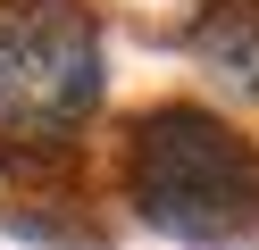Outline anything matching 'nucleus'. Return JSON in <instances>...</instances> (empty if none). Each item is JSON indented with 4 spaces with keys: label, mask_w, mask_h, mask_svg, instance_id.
<instances>
[{
    "label": "nucleus",
    "mask_w": 259,
    "mask_h": 250,
    "mask_svg": "<svg viewBox=\"0 0 259 250\" xmlns=\"http://www.w3.org/2000/svg\"><path fill=\"white\" fill-rule=\"evenodd\" d=\"M125 175L134 209L176 242H242L259 225V150L209 109H151Z\"/></svg>",
    "instance_id": "obj_1"
},
{
    "label": "nucleus",
    "mask_w": 259,
    "mask_h": 250,
    "mask_svg": "<svg viewBox=\"0 0 259 250\" xmlns=\"http://www.w3.org/2000/svg\"><path fill=\"white\" fill-rule=\"evenodd\" d=\"M101 109V25L75 0H0V142H67Z\"/></svg>",
    "instance_id": "obj_2"
},
{
    "label": "nucleus",
    "mask_w": 259,
    "mask_h": 250,
    "mask_svg": "<svg viewBox=\"0 0 259 250\" xmlns=\"http://www.w3.org/2000/svg\"><path fill=\"white\" fill-rule=\"evenodd\" d=\"M201 59L218 67L242 100H259V9H251V0H242V9H218L201 25Z\"/></svg>",
    "instance_id": "obj_3"
}]
</instances>
